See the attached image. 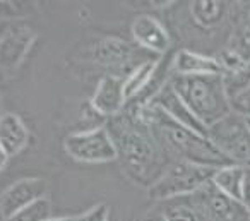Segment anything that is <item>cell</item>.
<instances>
[{
    "instance_id": "obj_8",
    "label": "cell",
    "mask_w": 250,
    "mask_h": 221,
    "mask_svg": "<svg viewBox=\"0 0 250 221\" xmlns=\"http://www.w3.org/2000/svg\"><path fill=\"white\" fill-rule=\"evenodd\" d=\"M134 57H136V52L132 46L117 38L103 40L93 50V59L101 66L117 70V74H115L117 77H122V70L127 77L139 66V64H134Z\"/></svg>"
},
{
    "instance_id": "obj_2",
    "label": "cell",
    "mask_w": 250,
    "mask_h": 221,
    "mask_svg": "<svg viewBox=\"0 0 250 221\" xmlns=\"http://www.w3.org/2000/svg\"><path fill=\"white\" fill-rule=\"evenodd\" d=\"M170 86L206 129L233 111L225 77L219 74L171 76Z\"/></svg>"
},
{
    "instance_id": "obj_23",
    "label": "cell",
    "mask_w": 250,
    "mask_h": 221,
    "mask_svg": "<svg viewBox=\"0 0 250 221\" xmlns=\"http://www.w3.org/2000/svg\"><path fill=\"white\" fill-rule=\"evenodd\" d=\"M137 221H167L165 220V216H163V213H151V214H146L144 218H141V220H137Z\"/></svg>"
},
{
    "instance_id": "obj_5",
    "label": "cell",
    "mask_w": 250,
    "mask_h": 221,
    "mask_svg": "<svg viewBox=\"0 0 250 221\" xmlns=\"http://www.w3.org/2000/svg\"><path fill=\"white\" fill-rule=\"evenodd\" d=\"M204 221H249L250 213L242 200L226 196L211 182L187 197Z\"/></svg>"
},
{
    "instance_id": "obj_21",
    "label": "cell",
    "mask_w": 250,
    "mask_h": 221,
    "mask_svg": "<svg viewBox=\"0 0 250 221\" xmlns=\"http://www.w3.org/2000/svg\"><path fill=\"white\" fill-rule=\"evenodd\" d=\"M108 216H110V209L106 204H98L87 213L77 216L76 221H108Z\"/></svg>"
},
{
    "instance_id": "obj_9",
    "label": "cell",
    "mask_w": 250,
    "mask_h": 221,
    "mask_svg": "<svg viewBox=\"0 0 250 221\" xmlns=\"http://www.w3.org/2000/svg\"><path fill=\"white\" fill-rule=\"evenodd\" d=\"M132 36L137 42V45L147 50L149 53H156V55L163 57L170 52L171 40L167 28L149 14H143L134 19Z\"/></svg>"
},
{
    "instance_id": "obj_20",
    "label": "cell",
    "mask_w": 250,
    "mask_h": 221,
    "mask_svg": "<svg viewBox=\"0 0 250 221\" xmlns=\"http://www.w3.org/2000/svg\"><path fill=\"white\" fill-rule=\"evenodd\" d=\"M229 100H231L233 111L250 118V84H247L243 89L236 91L235 94H231Z\"/></svg>"
},
{
    "instance_id": "obj_13",
    "label": "cell",
    "mask_w": 250,
    "mask_h": 221,
    "mask_svg": "<svg viewBox=\"0 0 250 221\" xmlns=\"http://www.w3.org/2000/svg\"><path fill=\"white\" fill-rule=\"evenodd\" d=\"M29 132L24 122L14 113H5L0 117V146L9 156L18 155L28 144Z\"/></svg>"
},
{
    "instance_id": "obj_10",
    "label": "cell",
    "mask_w": 250,
    "mask_h": 221,
    "mask_svg": "<svg viewBox=\"0 0 250 221\" xmlns=\"http://www.w3.org/2000/svg\"><path fill=\"white\" fill-rule=\"evenodd\" d=\"M124 81L122 77L117 76H104L100 81L94 96L91 100L93 108L100 115L104 117H117L122 110H124L127 98H125L124 89Z\"/></svg>"
},
{
    "instance_id": "obj_4",
    "label": "cell",
    "mask_w": 250,
    "mask_h": 221,
    "mask_svg": "<svg viewBox=\"0 0 250 221\" xmlns=\"http://www.w3.org/2000/svg\"><path fill=\"white\" fill-rule=\"evenodd\" d=\"M208 137L231 165L250 168V125L243 115L231 111L208 129Z\"/></svg>"
},
{
    "instance_id": "obj_24",
    "label": "cell",
    "mask_w": 250,
    "mask_h": 221,
    "mask_svg": "<svg viewBox=\"0 0 250 221\" xmlns=\"http://www.w3.org/2000/svg\"><path fill=\"white\" fill-rule=\"evenodd\" d=\"M7 161H9V155L5 153V149L0 146V172L5 168V165H7Z\"/></svg>"
},
{
    "instance_id": "obj_11",
    "label": "cell",
    "mask_w": 250,
    "mask_h": 221,
    "mask_svg": "<svg viewBox=\"0 0 250 221\" xmlns=\"http://www.w3.org/2000/svg\"><path fill=\"white\" fill-rule=\"evenodd\" d=\"M153 105H156L158 108L165 111L170 118H173L175 122H178L184 127L190 129V131L197 132V134L208 135V129L197 120L194 113L190 111V108L182 101V98L178 96L177 93L173 91V88L170 86V83L153 98L151 101Z\"/></svg>"
},
{
    "instance_id": "obj_3",
    "label": "cell",
    "mask_w": 250,
    "mask_h": 221,
    "mask_svg": "<svg viewBox=\"0 0 250 221\" xmlns=\"http://www.w3.org/2000/svg\"><path fill=\"white\" fill-rule=\"evenodd\" d=\"M216 170L218 168L175 159L167 165L160 178L149 187V197L163 202L178 197H188L211 182Z\"/></svg>"
},
{
    "instance_id": "obj_16",
    "label": "cell",
    "mask_w": 250,
    "mask_h": 221,
    "mask_svg": "<svg viewBox=\"0 0 250 221\" xmlns=\"http://www.w3.org/2000/svg\"><path fill=\"white\" fill-rule=\"evenodd\" d=\"M228 48L250 66V4L243 5L236 16Z\"/></svg>"
},
{
    "instance_id": "obj_19",
    "label": "cell",
    "mask_w": 250,
    "mask_h": 221,
    "mask_svg": "<svg viewBox=\"0 0 250 221\" xmlns=\"http://www.w3.org/2000/svg\"><path fill=\"white\" fill-rule=\"evenodd\" d=\"M50 209H52L50 199L48 197H42V199L26 206L19 213H16L7 221H46L50 220Z\"/></svg>"
},
{
    "instance_id": "obj_26",
    "label": "cell",
    "mask_w": 250,
    "mask_h": 221,
    "mask_svg": "<svg viewBox=\"0 0 250 221\" xmlns=\"http://www.w3.org/2000/svg\"><path fill=\"white\" fill-rule=\"evenodd\" d=\"M247 118V117H245ZM247 122H249V125H250V118H247Z\"/></svg>"
},
{
    "instance_id": "obj_14",
    "label": "cell",
    "mask_w": 250,
    "mask_h": 221,
    "mask_svg": "<svg viewBox=\"0 0 250 221\" xmlns=\"http://www.w3.org/2000/svg\"><path fill=\"white\" fill-rule=\"evenodd\" d=\"M190 18L199 28L209 29L216 28L223 22L226 12H228V2L219 0H194L188 5Z\"/></svg>"
},
{
    "instance_id": "obj_1",
    "label": "cell",
    "mask_w": 250,
    "mask_h": 221,
    "mask_svg": "<svg viewBox=\"0 0 250 221\" xmlns=\"http://www.w3.org/2000/svg\"><path fill=\"white\" fill-rule=\"evenodd\" d=\"M108 132L117 148L124 168L139 183L153 185L165 172V155L153 129L132 113L115 117L108 124Z\"/></svg>"
},
{
    "instance_id": "obj_6",
    "label": "cell",
    "mask_w": 250,
    "mask_h": 221,
    "mask_svg": "<svg viewBox=\"0 0 250 221\" xmlns=\"http://www.w3.org/2000/svg\"><path fill=\"white\" fill-rule=\"evenodd\" d=\"M63 146L67 155L81 163H106L117 159L115 142L104 127L70 134Z\"/></svg>"
},
{
    "instance_id": "obj_17",
    "label": "cell",
    "mask_w": 250,
    "mask_h": 221,
    "mask_svg": "<svg viewBox=\"0 0 250 221\" xmlns=\"http://www.w3.org/2000/svg\"><path fill=\"white\" fill-rule=\"evenodd\" d=\"M158 59H147L143 60L129 76L124 81V89H125V98L127 101H132L146 89V86L149 84V79L154 72Z\"/></svg>"
},
{
    "instance_id": "obj_22",
    "label": "cell",
    "mask_w": 250,
    "mask_h": 221,
    "mask_svg": "<svg viewBox=\"0 0 250 221\" xmlns=\"http://www.w3.org/2000/svg\"><path fill=\"white\" fill-rule=\"evenodd\" d=\"M243 204H245L247 211H249V213H250V168H247L245 189H243Z\"/></svg>"
},
{
    "instance_id": "obj_25",
    "label": "cell",
    "mask_w": 250,
    "mask_h": 221,
    "mask_svg": "<svg viewBox=\"0 0 250 221\" xmlns=\"http://www.w3.org/2000/svg\"><path fill=\"white\" fill-rule=\"evenodd\" d=\"M77 216H62V218H50L46 221H76Z\"/></svg>"
},
{
    "instance_id": "obj_7",
    "label": "cell",
    "mask_w": 250,
    "mask_h": 221,
    "mask_svg": "<svg viewBox=\"0 0 250 221\" xmlns=\"http://www.w3.org/2000/svg\"><path fill=\"white\" fill-rule=\"evenodd\" d=\"M46 182L42 178H22L12 183L0 197V213L5 220L14 216L35 200L46 197Z\"/></svg>"
},
{
    "instance_id": "obj_27",
    "label": "cell",
    "mask_w": 250,
    "mask_h": 221,
    "mask_svg": "<svg viewBox=\"0 0 250 221\" xmlns=\"http://www.w3.org/2000/svg\"><path fill=\"white\" fill-rule=\"evenodd\" d=\"M249 221H250V220H249Z\"/></svg>"
},
{
    "instance_id": "obj_18",
    "label": "cell",
    "mask_w": 250,
    "mask_h": 221,
    "mask_svg": "<svg viewBox=\"0 0 250 221\" xmlns=\"http://www.w3.org/2000/svg\"><path fill=\"white\" fill-rule=\"evenodd\" d=\"M161 213L167 221H204L187 197L165 200Z\"/></svg>"
},
{
    "instance_id": "obj_15",
    "label": "cell",
    "mask_w": 250,
    "mask_h": 221,
    "mask_svg": "<svg viewBox=\"0 0 250 221\" xmlns=\"http://www.w3.org/2000/svg\"><path fill=\"white\" fill-rule=\"evenodd\" d=\"M247 168L240 165L221 166L212 175V183L226 196L243 202V189H245Z\"/></svg>"
},
{
    "instance_id": "obj_12",
    "label": "cell",
    "mask_w": 250,
    "mask_h": 221,
    "mask_svg": "<svg viewBox=\"0 0 250 221\" xmlns=\"http://www.w3.org/2000/svg\"><path fill=\"white\" fill-rule=\"evenodd\" d=\"M173 76H209V74H221V67L216 57L202 55L190 50H178L171 62Z\"/></svg>"
}]
</instances>
